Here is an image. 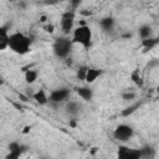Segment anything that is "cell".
Masks as SVG:
<instances>
[{
    "mask_svg": "<svg viewBox=\"0 0 159 159\" xmlns=\"http://www.w3.org/2000/svg\"><path fill=\"white\" fill-rule=\"evenodd\" d=\"M7 48L17 55H26L31 50V39L24 32H14L9 36Z\"/></svg>",
    "mask_w": 159,
    "mask_h": 159,
    "instance_id": "1",
    "label": "cell"
},
{
    "mask_svg": "<svg viewBox=\"0 0 159 159\" xmlns=\"http://www.w3.org/2000/svg\"><path fill=\"white\" fill-rule=\"evenodd\" d=\"M92 37H93V34H92L91 27L82 24L72 31L71 41H72V43H78L83 48L87 50L92 46Z\"/></svg>",
    "mask_w": 159,
    "mask_h": 159,
    "instance_id": "2",
    "label": "cell"
},
{
    "mask_svg": "<svg viewBox=\"0 0 159 159\" xmlns=\"http://www.w3.org/2000/svg\"><path fill=\"white\" fill-rule=\"evenodd\" d=\"M72 41L67 36L57 37L52 43V51L58 58H67L72 51Z\"/></svg>",
    "mask_w": 159,
    "mask_h": 159,
    "instance_id": "3",
    "label": "cell"
},
{
    "mask_svg": "<svg viewBox=\"0 0 159 159\" xmlns=\"http://www.w3.org/2000/svg\"><path fill=\"white\" fill-rule=\"evenodd\" d=\"M133 134H134L133 127L129 124H124V123L117 125L114 132H113V137L118 142H128L133 137Z\"/></svg>",
    "mask_w": 159,
    "mask_h": 159,
    "instance_id": "4",
    "label": "cell"
},
{
    "mask_svg": "<svg viewBox=\"0 0 159 159\" xmlns=\"http://www.w3.org/2000/svg\"><path fill=\"white\" fill-rule=\"evenodd\" d=\"M73 24H75V11L73 10H67L61 15L60 25L61 30L65 35H70V32L73 31Z\"/></svg>",
    "mask_w": 159,
    "mask_h": 159,
    "instance_id": "5",
    "label": "cell"
},
{
    "mask_svg": "<svg viewBox=\"0 0 159 159\" xmlns=\"http://www.w3.org/2000/svg\"><path fill=\"white\" fill-rule=\"evenodd\" d=\"M70 97V89L67 88H57L53 89L48 96V102L52 104H60L65 101H67Z\"/></svg>",
    "mask_w": 159,
    "mask_h": 159,
    "instance_id": "6",
    "label": "cell"
},
{
    "mask_svg": "<svg viewBox=\"0 0 159 159\" xmlns=\"http://www.w3.org/2000/svg\"><path fill=\"white\" fill-rule=\"evenodd\" d=\"M9 31L7 26H0V51H4L7 48L9 45Z\"/></svg>",
    "mask_w": 159,
    "mask_h": 159,
    "instance_id": "7",
    "label": "cell"
},
{
    "mask_svg": "<svg viewBox=\"0 0 159 159\" xmlns=\"http://www.w3.org/2000/svg\"><path fill=\"white\" fill-rule=\"evenodd\" d=\"M76 92H77V94H78L83 101H86V102H89V101H92V98H93V89L89 88V87H78V88L76 89Z\"/></svg>",
    "mask_w": 159,
    "mask_h": 159,
    "instance_id": "8",
    "label": "cell"
},
{
    "mask_svg": "<svg viewBox=\"0 0 159 159\" xmlns=\"http://www.w3.org/2000/svg\"><path fill=\"white\" fill-rule=\"evenodd\" d=\"M102 75V70H99V68H87V73H86V78H84V81L87 82V83H93L99 76Z\"/></svg>",
    "mask_w": 159,
    "mask_h": 159,
    "instance_id": "9",
    "label": "cell"
},
{
    "mask_svg": "<svg viewBox=\"0 0 159 159\" xmlns=\"http://www.w3.org/2000/svg\"><path fill=\"white\" fill-rule=\"evenodd\" d=\"M32 98L35 99V102L37 104H41V106H45L48 103V96L47 93L43 91V89H39L36 91L34 94H32Z\"/></svg>",
    "mask_w": 159,
    "mask_h": 159,
    "instance_id": "10",
    "label": "cell"
},
{
    "mask_svg": "<svg viewBox=\"0 0 159 159\" xmlns=\"http://www.w3.org/2000/svg\"><path fill=\"white\" fill-rule=\"evenodd\" d=\"M114 24H116L114 19L112 16H106V17L101 19V21H99V26L104 31H112L114 27Z\"/></svg>",
    "mask_w": 159,
    "mask_h": 159,
    "instance_id": "11",
    "label": "cell"
},
{
    "mask_svg": "<svg viewBox=\"0 0 159 159\" xmlns=\"http://www.w3.org/2000/svg\"><path fill=\"white\" fill-rule=\"evenodd\" d=\"M138 35H139V37H140L142 40H145V39L152 37V35H153V29H152V26L148 25V24H144V25L139 26V29H138Z\"/></svg>",
    "mask_w": 159,
    "mask_h": 159,
    "instance_id": "12",
    "label": "cell"
},
{
    "mask_svg": "<svg viewBox=\"0 0 159 159\" xmlns=\"http://www.w3.org/2000/svg\"><path fill=\"white\" fill-rule=\"evenodd\" d=\"M80 111H81V106L77 102H75V101L67 102V104H66V112L70 116H77L80 113Z\"/></svg>",
    "mask_w": 159,
    "mask_h": 159,
    "instance_id": "13",
    "label": "cell"
},
{
    "mask_svg": "<svg viewBox=\"0 0 159 159\" xmlns=\"http://www.w3.org/2000/svg\"><path fill=\"white\" fill-rule=\"evenodd\" d=\"M139 152H140V158H142V159H152V158L154 157V154H155V150H154L150 145H144V147H142V148L139 149Z\"/></svg>",
    "mask_w": 159,
    "mask_h": 159,
    "instance_id": "14",
    "label": "cell"
},
{
    "mask_svg": "<svg viewBox=\"0 0 159 159\" xmlns=\"http://www.w3.org/2000/svg\"><path fill=\"white\" fill-rule=\"evenodd\" d=\"M24 77H25L26 83L32 84V83H34V82H36V80L39 78V72H37L36 70H26V71H25Z\"/></svg>",
    "mask_w": 159,
    "mask_h": 159,
    "instance_id": "15",
    "label": "cell"
},
{
    "mask_svg": "<svg viewBox=\"0 0 159 159\" xmlns=\"http://www.w3.org/2000/svg\"><path fill=\"white\" fill-rule=\"evenodd\" d=\"M158 45V39L157 37H149V39H145V40H142V46L145 48V50H152L153 47H155Z\"/></svg>",
    "mask_w": 159,
    "mask_h": 159,
    "instance_id": "16",
    "label": "cell"
},
{
    "mask_svg": "<svg viewBox=\"0 0 159 159\" xmlns=\"http://www.w3.org/2000/svg\"><path fill=\"white\" fill-rule=\"evenodd\" d=\"M25 148H26V147L21 145V147H20L19 149H16V150H10V152L5 155V159H20V157H21L22 152H24V150H26Z\"/></svg>",
    "mask_w": 159,
    "mask_h": 159,
    "instance_id": "17",
    "label": "cell"
},
{
    "mask_svg": "<svg viewBox=\"0 0 159 159\" xmlns=\"http://www.w3.org/2000/svg\"><path fill=\"white\" fill-rule=\"evenodd\" d=\"M128 152H129V148L128 147L119 145L118 147V150H117V159H127Z\"/></svg>",
    "mask_w": 159,
    "mask_h": 159,
    "instance_id": "18",
    "label": "cell"
},
{
    "mask_svg": "<svg viewBox=\"0 0 159 159\" xmlns=\"http://www.w3.org/2000/svg\"><path fill=\"white\" fill-rule=\"evenodd\" d=\"M139 106H140V103H139V102H135L133 106L127 107L125 109H123V111H122V116H123V117H128L129 114H132L133 112H135V109H137Z\"/></svg>",
    "mask_w": 159,
    "mask_h": 159,
    "instance_id": "19",
    "label": "cell"
},
{
    "mask_svg": "<svg viewBox=\"0 0 159 159\" xmlns=\"http://www.w3.org/2000/svg\"><path fill=\"white\" fill-rule=\"evenodd\" d=\"M127 159H142V158H140V152H139V149L129 148V152H128Z\"/></svg>",
    "mask_w": 159,
    "mask_h": 159,
    "instance_id": "20",
    "label": "cell"
},
{
    "mask_svg": "<svg viewBox=\"0 0 159 159\" xmlns=\"http://www.w3.org/2000/svg\"><path fill=\"white\" fill-rule=\"evenodd\" d=\"M87 68L88 67H86V66H81L78 70H77V78L80 80V81H84V78H86V73H87Z\"/></svg>",
    "mask_w": 159,
    "mask_h": 159,
    "instance_id": "21",
    "label": "cell"
},
{
    "mask_svg": "<svg viewBox=\"0 0 159 159\" xmlns=\"http://www.w3.org/2000/svg\"><path fill=\"white\" fill-rule=\"evenodd\" d=\"M130 78H132V81H133L137 86H142V84H143V81H142V78H140V76H139V73H138L137 71H134V72L130 75Z\"/></svg>",
    "mask_w": 159,
    "mask_h": 159,
    "instance_id": "22",
    "label": "cell"
},
{
    "mask_svg": "<svg viewBox=\"0 0 159 159\" xmlns=\"http://www.w3.org/2000/svg\"><path fill=\"white\" fill-rule=\"evenodd\" d=\"M122 98L124 101H133L135 98V93L132 92V91H125V92L122 93Z\"/></svg>",
    "mask_w": 159,
    "mask_h": 159,
    "instance_id": "23",
    "label": "cell"
},
{
    "mask_svg": "<svg viewBox=\"0 0 159 159\" xmlns=\"http://www.w3.org/2000/svg\"><path fill=\"white\" fill-rule=\"evenodd\" d=\"M20 147H21V144H20L19 142H10L9 145H7V149H9V152H10V150H16V149H19Z\"/></svg>",
    "mask_w": 159,
    "mask_h": 159,
    "instance_id": "24",
    "label": "cell"
},
{
    "mask_svg": "<svg viewBox=\"0 0 159 159\" xmlns=\"http://www.w3.org/2000/svg\"><path fill=\"white\" fill-rule=\"evenodd\" d=\"M41 159H51V158H47V157H43V158H41Z\"/></svg>",
    "mask_w": 159,
    "mask_h": 159,
    "instance_id": "25",
    "label": "cell"
}]
</instances>
